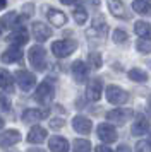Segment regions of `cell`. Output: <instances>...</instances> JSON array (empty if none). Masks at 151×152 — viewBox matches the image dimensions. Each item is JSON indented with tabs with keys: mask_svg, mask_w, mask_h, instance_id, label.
<instances>
[{
	"mask_svg": "<svg viewBox=\"0 0 151 152\" xmlns=\"http://www.w3.org/2000/svg\"><path fill=\"white\" fill-rule=\"evenodd\" d=\"M70 72H72V77H74L76 82H86V79H88V74H89V69L88 65L84 62H81V60H77V62L72 63V69H70Z\"/></svg>",
	"mask_w": 151,
	"mask_h": 152,
	"instance_id": "7c38bea8",
	"label": "cell"
},
{
	"mask_svg": "<svg viewBox=\"0 0 151 152\" xmlns=\"http://www.w3.org/2000/svg\"><path fill=\"white\" fill-rule=\"evenodd\" d=\"M103 92V82L101 79H91L86 86V97L89 101H100Z\"/></svg>",
	"mask_w": 151,
	"mask_h": 152,
	"instance_id": "ba28073f",
	"label": "cell"
},
{
	"mask_svg": "<svg viewBox=\"0 0 151 152\" xmlns=\"http://www.w3.org/2000/svg\"><path fill=\"white\" fill-rule=\"evenodd\" d=\"M72 128H74L77 133H81V135H88L91 133V128H93V123H91V120L86 116H76L72 120Z\"/></svg>",
	"mask_w": 151,
	"mask_h": 152,
	"instance_id": "5bb4252c",
	"label": "cell"
},
{
	"mask_svg": "<svg viewBox=\"0 0 151 152\" xmlns=\"http://www.w3.org/2000/svg\"><path fill=\"white\" fill-rule=\"evenodd\" d=\"M148 110H150V113H151V94H150V97H148Z\"/></svg>",
	"mask_w": 151,
	"mask_h": 152,
	"instance_id": "b9f144b4",
	"label": "cell"
},
{
	"mask_svg": "<svg viewBox=\"0 0 151 152\" xmlns=\"http://www.w3.org/2000/svg\"><path fill=\"white\" fill-rule=\"evenodd\" d=\"M50 111L48 110H36V108H29L22 113V121L24 123H36L40 120H45L48 118Z\"/></svg>",
	"mask_w": 151,
	"mask_h": 152,
	"instance_id": "8fae6325",
	"label": "cell"
},
{
	"mask_svg": "<svg viewBox=\"0 0 151 152\" xmlns=\"http://www.w3.org/2000/svg\"><path fill=\"white\" fill-rule=\"evenodd\" d=\"M34 14V4H26L24 7H22V19H27V17H31Z\"/></svg>",
	"mask_w": 151,
	"mask_h": 152,
	"instance_id": "d6a6232c",
	"label": "cell"
},
{
	"mask_svg": "<svg viewBox=\"0 0 151 152\" xmlns=\"http://www.w3.org/2000/svg\"><path fill=\"white\" fill-rule=\"evenodd\" d=\"M48 147L52 152H69V142L64 137H52L48 140Z\"/></svg>",
	"mask_w": 151,
	"mask_h": 152,
	"instance_id": "ffe728a7",
	"label": "cell"
},
{
	"mask_svg": "<svg viewBox=\"0 0 151 152\" xmlns=\"http://www.w3.org/2000/svg\"><path fill=\"white\" fill-rule=\"evenodd\" d=\"M31 31H33V36H34V39L38 43H43V41H47L48 38L52 36V29L48 28L45 22H33V26H31Z\"/></svg>",
	"mask_w": 151,
	"mask_h": 152,
	"instance_id": "30bf717a",
	"label": "cell"
},
{
	"mask_svg": "<svg viewBox=\"0 0 151 152\" xmlns=\"http://www.w3.org/2000/svg\"><path fill=\"white\" fill-rule=\"evenodd\" d=\"M53 94H55L53 84H52L50 77H48V79H45V80L38 86V89H36V92H34V99H36L40 104H48L52 99H53Z\"/></svg>",
	"mask_w": 151,
	"mask_h": 152,
	"instance_id": "3957f363",
	"label": "cell"
},
{
	"mask_svg": "<svg viewBox=\"0 0 151 152\" xmlns=\"http://www.w3.org/2000/svg\"><path fill=\"white\" fill-rule=\"evenodd\" d=\"M22 60V51H21L19 46H9V48L2 53V62L4 63H16Z\"/></svg>",
	"mask_w": 151,
	"mask_h": 152,
	"instance_id": "e0dca14e",
	"label": "cell"
},
{
	"mask_svg": "<svg viewBox=\"0 0 151 152\" xmlns=\"http://www.w3.org/2000/svg\"><path fill=\"white\" fill-rule=\"evenodd\" d=\"M16 82H17V86H19L24 92H27V91H31L34 87L36 77H34V74H31L29 70H17V72H16Z\"/></svg>",
	"mask_w": 151,
	"mask_h": 152,
	"instance_id": "8992f818",
	"label": "cell"
},
{
	"mask_svg": "<svg viewBox=\"0 0 151 152\" xmlns=\"http://www.w3.org/2000/svg\"><path fill=\"white\" fill-rule=\"evenodd\" d=\"M134 116V111L130 110H112L107 113V120H108L110 123H117V125H124L129 118Z\"/></svg>",
	"mask_w": 151,
	"mask_h": 152,
	"instance_id": "9c48e42d",
	"label": "cell"
},
{
	"mask_svg": "<svg viewBox=\"0 0 151 152\" xmlns=\"http://www.w3.org/2000/svg\"><path fill=\"white\" fill-rule=\"evenodd\" d=\"M60 4H64V5H74V4H77V0H60Z\"/></svg>",
	"mask_w": 151,
	"mask_h": 152,
	"instance_id": "74e56055",
	"label": "cell"
},
{
	"mask_svg": "<svg viewBox=\"0 0 151 152\" xmlns=\"http://www.w3.org/2000/svg\"><path fill=\"white\" fill-rule=\"evenodd\" d=\"M21 140V133L17 130H5L0 133V147H10Z\"/></svg>",
	"mask_w": 151,
	"mask_h": 152,
	"instance_id": "2e32d148",
	"label": "cell"
},
{
	"mask_svg": "<svg viewBox=\"0 0 151 152\" xmlns=\"http://www.w3.org/2000/svg\"><path fill=\"white\" fill-rule=\"evenodd\" d=\"M88 5H93V7H100V0H84Z\"/></svg>",
	"mask_w": 151,
	"mask_h": 152,
	"instance_id": "8d00e7d4",
	"label": "cell"
},
{
	"mask_svg": "<svg viewBox=\"0 0 151 152\" xmlns=\"http://www.w3.org/2000/svg\"><path fill=\"white\" fill-rule=\"evenodd\" d=\"M27 152H45V151H43V149H29Z\"/></svg>",
	"mask_w": 151,
	"mask_h": 152,
	"instance_id": "60d3db41",
	"label": "cell"
},
{
	"mask_svg": "<svg viewBox=\"0 0 151 152\" xmlns=\"http://www.w3.org/2000/svg\"><path fill=\"white\" fill-rule=\"evenodd\" d=\"M127 39H129V36L124 29H115L113 31V41L117 45H124V43H127Z\"/></svg>",
	"mask_w": 151,
	"mask_h": 152,
	"instance_id": "4dcf8cb0",
	"label": "cell"
},
{
	"mask_svg": "<svg viewBox=\"0 0 151 152\" xmlns=\"http://www.w3.org/2000/svg\"><path fill=\"white\" fill-rule=\"evenodd\" d=\"M117 152H130V149L127 147V145H120V147L117 149Z\"/></svg>",
	"mask_w": 151,
	"mask_h": 152,
	"instance_id": "f35d334b",
	"label": "cell"
},
{
	"mask_svg": "<svg viewBox=\"0 0 151 152\" xmlns=\"http://www.w3.org/2000/svg\"><path fill=\"white\" fill-rule=\"evenodd\" d=\"M21 21H17V14L16 12H7L2 19H0V28L2 29H10L16 28Z\"/></svg>",
	"mask_w": 151,
	"mask_h": 152,
	"instance_id": "cb8c5ba5",
	"label": "cell"
},
{
	"mask_svg": "<svg viewBox=\"0 0 151 152\" xmlns=\"http://www.w3.org/2000/svg\"><path fill=\"white\" fill-rule=\"evenodd\" d=\"M76 48H77V43L74 39H60V41L52 43V53L57 58H67L76 51Z\"/></svg>",
	"mask_w": 151,
	"mask_h": 152,
	"instance_id": "7a4b0ae2",
	"label": "cell"
},
{
	"mask_svg": "<svg viewBox=\"0 0 151 152\" xmlns=\"http://www.w3.org/2000/svg\"><path fill=\"white\" fill-rule=\"evenodd\" d=\"M65 126V120H62V118H53L52 121H50V128L52 130H60Z\"/></svg>",
	"mask_w": 151,
	"mask_h": 152,
	"instance_id": "836d02e7",
	"label": "cell"
},
{
	"mask_svg": "<svg viewBox=\"0 0 151 152\" xmlns=\"http://www.w3.org/2000/svg\"><path fill=\"white\" fill-rule=\"evenodd\" d=\"M4 126V120H2V116H0V128Z\"/></svg>",
	"mask_w": 151,
	"mask_h": 152,
	"instance_id": "7bdbcfd3",
	"label": "cell"
},
{
	"mask_svg": "<svg viewBox=\"0 0 151 152\" xmlns=\"http://www.w3.org/2000/svg\"><path fill=\"white\" fill-rule=\"evenodd\" d=\"M148 130H150V120L146 116H143V115H139L137 120L134 121V125H132V135L141 137L144 133H148Z\"/></svg>",
	"mask_w": 151,
	"mask_h": 152,
	"instance_id": "d6986e66",
	"label": "cell"
},
{
	"mask_svg": "<svg viewBox=\"0 0 151 152\" xmlns=\"http://www.w3.org/2000/svg\"><path fill=\"white\" fill-rule=\"evenodd\" d=\"M132 9L139 15H151V4L148 0H134L132 2Z\"/></svg>",
	"mask_w": 151,
	"mask_h": 152,
	"instance_id": "d4e9b609",
	"label": "cell"
},
{
	"mask_svg": "<svg viewBox=\"0 0 151 152\" xmlns=\"http://www.w3.org/2000/svg\"><path fill=\"white\" fill-rule=\"evenodd\" d=\"M129 79L134 82H146L148 80V74L141 69H130L129 70Z\"/></svg>",
	"mask_w": 151,
	"mask_h": 152,
	"instance_id": "4316f807",
	"label": "cell"
},
{
	"mask_svg": "<svg viewBox=\"0 0 151 152\" xmlns=\"http://www.w3.org/2000/svg\"><path fill=\"white\" fill-rule=\"evenodd\" d=\"M108 9H110V14L113 17H117V19L129 21L132 17V12L127 9V5L124 4L122 0H108Z\"/></svg>",
	"mask_w": 151,
	"mask_h": 152,
	"instance_id": "5b68a950",
	"label": "cell"
},
{
	"mask_svg": "<svg viewBox=\"0 0 151 152\" xmlns=\"http://www.w3.org/2000/svg\"><path fill=\"white\" fill-rule=\"evenodd\" d=\"M27 56H29V63L33 65V69H36L38 72H43L47 69V51L43 46H40V45L31 46Z\"/></svg>",
	"mask_w": 151,
	"mask_h": 152,
	"instance_id": "6da1fadb",
	"label": "cell"
},
{
	"mask_svg": "<svg viewBox=\"0 0 151 152\" xmlns=\"http://www.w3.org/2000/svg\"><path fill=\"white\" fill-rule=\"evenodd\" d=\"M136 152H151V142H148V140H139L136 144Z\"/></svg>",
	"mask_w": 151,
	"mask_h": 152,
	"instance_id": "1f68e13d",
	"label": "cell"
},
{
	"mask_svg": "<svg viewBox=\"0 0 151 152\" xmlns=\"http://www.w3.org/2000/svg\"><path fill=\"white\" fill-rule=\"evenodd\" d=\"M88 62H89V67L91 69H101V65H103V60H101V55L98 53V51H93V53H89L88 56Z\"/></svg>",
	"mask_w": 151,
	"mask_h": 152,
	"instance_id": "f1b7e54d",
	"label": "cell"
},
{
	"mask_svg": "<svg viewBox=\"0 0 151 152\" xmlns=\"http://www.w3.org/2000/svg\"><path fill=\"white\" fill-rule=\"evenodd\" d=\"M108 33V24L105 21L103 15H96L93 19V34H98V36H105Z\"/></svg>",
	"mask_w": 151,
	"mask_h": 152,
	"instance_id": "603a6c76",
	"label": "cell"
},
{
	"mask_svg": "<svg viewBox=\"0 0 151 152\" xmlns=\"http://www.w3.org/2000/svg\"><path fill=\"white\" fill-rule=\"evenodd\" d=\"M107 101L115 104V106L125 104L129 101V92L120 89V87H117V86H108L107 87Z\"/></svg>",
	"mask_w": 151,
	"mask_h": 152,
	"instance_id": "277c9868",
	"label": "cell"
},
{
	"mask_svg": "<svg viewBox=\"0 0 151 152\" xmlns=\"http://www.w3.org/2000/svg\"><path fill=\"white\" fill-rule=\"evenodd\" d=\"M0 108L5 111V113H10V110H12V108H10V103L7 101L5 96H0Z\"/></svg>",
	"mask_w": 151,
	"mask_h": 152,
	"instance_id": "e575fe53",
	"label": "cell"
},
{
	"mask_svg": "<svg viewBox=\"0 0 151 152\" xmlns=\"http://www.w3.org/2000/svg\"><path fill=\"white\" fill-rule=\"evenodd\" d=\"M45 140H47V130L40 125L33 126L27 133V142L29 144H43Z\"/></svg>",
	"mask_w": 151,
	"mask_h": 152,
	"instance_id": "ac0fdd59",
	"label": "cell"
},
{
	"mask_svg": "<svg viewBox=\"0 0 151 152\" xmlns=\"http://www.w3.org/2000/svg\"><path fill=\"white\" fill-rule=\"evenodd\" d=\"M47 17L55 28H62V26L67 24V15L64 14L62 10H58V9H53V7L47 9Z\"/></svg>",
	"mask_w": 151,
	"mask_h": 152,
	"instance_id": "9a60e30c",
	"label": "cell"
},
{
	"mask_svg": "<svg viewBox=\"0 0 151 152\" xmlns=\"http://www.w3.org/2000/svg\"><path fill=\"white\" fill-rule=\"evenodd\" d=\"M95 152H113V151L107 144H101V145H96L95 147Z\"/></svg>",
	"mask_w": 151,
	"mask_h": 152,
	"instance_id": "d590c367",
	"label": "cell"
},
{
	"mask_svg": "<svg viewBox=\"0 0 151 152\" xmlns=\"http://www.w3.org/2000/svg\"><path fill=\"white\" fill-rule=\"evenodd\" d=\"M134 33H136L141 39H151V24L144 21L134 22Z\"/></svg>",
	"mask_w": 151,
	"mask_h": 152,
	"instance_id": "7402d4cb",
	"label": "cell"
},
{
	"mask_svg": "<svg viewBox=\"0 0 151 152\" xmlns=\"http://www.w3.org/2000/svg\"><path fill=\"white\" fill-rule=\"evenodd\" d=\"M72 15H74V21L77 22V24H84V22L88 21V12H86V9L81 7V5L72 10Z\"/></svg>",
	"mask_w": 151,
	"mask_h": 152,
	"instance_id": "83f0119b",
	"label": "cell"
},
{
	"mask_svg": "<svg viewBox=\"0 0 151 152\" xmlns=\"http://www.w3.org/2000/svg\"><path fill=\"white\" fill-rule=\"evenodd\" d=\"M136 48L139 53H144V55L151 53V39H139L136 43Z\"/></svg>",
	"mask_w": 151,
	"mask_h": 152,
	"instance_id": "f546056e",
	"label": "cell"
},
{
	"mask_svg": "<svg viewBox=\"0 0 151 152\" xmlns=\"http://www.w3.org/2000/svg\"><path fill=\"white\" fill-rule=\"evenodd\" d=\"M72 151L74 152H91V144L86 138H76L72 144Z\"/></svg>",
	"mask_w": 151,
	"mask_h": 152,
	"instance_id": "484cf974",
	"label": "cell"
},
{
	"mask_svg": "<svg viewBox=\"0 0 151 152\" xmlns=\"http://www.w3.org/2000/svg\"><path fill=\"white\" fill-rule=\"evenodd\" d=\"M0 89H4L5 92H14V79L10 75V72H7L5 69H0Z\"/></svg>",
	"mask_w": 151,
	"mask_h": 152,
	"instance_id": "44dd1931",
	"label": "cell"
},
{
	"mask_svg": "<svg viewBox=\"0 0 151 152\" xmlns=\"http://www.w3.org/2000/svg\"><path fill=\"white\" fill-rule=\"evenodd\" d=\"M19 24H21V22H19ZM19 24L12 29V33L9 34L7 39H9V43H10L12 46H19V48H21L22 45H26V43L29 41V34H27L26 28H24V26H19Z\"/></svg>",
	"mask_w": 151,
	"mask_h": 152,
	"instance_id": "52a82bcc",
	"label": "cell"
},
{
	"mask_svg": "<svg viewBox=\"0 0 151 152\" xmlns=\"http://www.w3.org/2000/svg\"><path fill=\"white\" fill-rule=\"evenodd\" d=\"M96 133H98V137L101 138L105 144H112V142L117 140V130L110 123H101L98 126Z\"/></svg>",
	"mask_w": 151,
	"mask_h": 152,
	"instance_id": "4fadbf2b",
	"label": "cell"
},
{
	"mask_svg": "<svg viewBox=\"0 0 151 152\" xmlns=\"http://www.w3.org/2000/svg\"><path fill=\"white\" fill-rule=\"evenodd\" d=\"M150 65H151V62H150Z\"/></svg>",
	"mask_w": 151,
	"mask_h": 152,
	"instance_id": "ee69618b",
	"label": "cell"
},
{
	"mask_svg": "<svg viewBox=\"0 0 151 152\" xmlns=\"http://www.w3.org/2000/svg\"><path fill=\"white\" fill-rule=\"evenodd\" d=\"M7 7V0H0V10Z\"/></svg>",
	"mask_w": 151,
	"mask_h": 152,
	"instance_id": "ab89813d",
	"label": "cell"
}]
</instances>
